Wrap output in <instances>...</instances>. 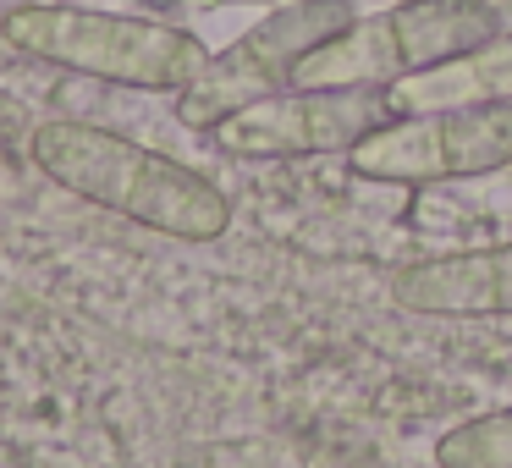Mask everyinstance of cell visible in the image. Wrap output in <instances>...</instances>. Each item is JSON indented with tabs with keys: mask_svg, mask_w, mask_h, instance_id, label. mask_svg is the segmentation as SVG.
<instances>
[{
	"mask_svg": "<svg viewBox=\"0 0 512 468\" xmlns=\"http://www.w3.org/2000/svg\"><path fill=\"white\" fill-rule=\"evenodd\" d=\"M28 155L39 177H50L61 193L105 215H122L144 232L177 237V243H215L232 232V204L204 171L133 144L111 127L56 116L34 127Z\"/></svg>",
	"mask_w": 512,
	"mask_h": 468,
	"instance_id": "1",
	"label": "cell"
},
{
	"mask_svg": "<svg viewBox=\"0 0 512 468\" xmlns=\"http://www.w3.org/2000/svg\"><path fill=\"white\" fill-rule=\"evenodd\" d=\"M0 39L28 61L138 94H182L210 61L188 28L100 6H12L0 17Z\"/></svg>",
	"mask_w": 512,
	"mask_h": 468,
	"instance_id": "2",
	"label": "cell"
},
{
	"mask_svg": "<svg viewBox=\"0 0 512 468\" xmlns=\"http://www.w3.org/2000/svg\"><path fill=\"white\" fill-rule=\"evenodd\" d=\"M496 34L501 12L490 0H397L303 56L292 89H358V83L391 89L408 72L441 67Z\"/></svg>",
	"mask_w": 512,
	"mask_h": 468,
	"instance_id": "3",
	"label": "cell"
},
{
	"mask_svg": "<svg viewBox=\"0 0 512 468\" xmlns=\"http://www.w3.org/2000/svg\"><path fill=\"white\" fill-rule=\"evenodd\" d=\"M353 23H358L353 0H292L281 12L259 17L243 39L215 50L199 78L177 94V122L193 127V133H210L226 116L248 111L270 94H287L303 56H314L325 39H336Z\"/></svg>",
	"mask_w": 512,
	"mask_h": 468,
	"instance_id": "4",
	"label": "cell"
},
{
	"mask_svg": "<svg viewBox=\"0 0 512 468\" xmlns=\"http://www.w3.org/2000/svg\"><path fill=\"white\" fill-rule=\"evenodd\" d=\"M347 166L369 182H463L512 166V105L419 111L375 127L347 149Z\"/></svg>",
	"mask_w": 512,
	"mask_h": 468,
	"instance_id": "5",
	"label": "cell"
},
{
	"mask_svg": "<svg viewBox=\"0 0 512 468\" xmlns=\"http://www.w3.org/2000/svg\"><path fill=\"white\" fill-rule=\"evenodd\" d=\"M386 122H397L391 94L369 89V83H358V89H287L215 122L204 138L232 160H314L347 155Z\"/></svg>",
	"mask_w": 512,
	"mask_h": 468,
	"instance_id": "6",
	"label": "cell"
},
{
	"mask_svg": "<svg viewBox=\"0 0 512 468\" xmlns=\"http://www.w3.org/2000/svg\"><path fill=\"white\" fill-rule=\"evenodd\" d=\"M386 292H391L397 309L441 314V320H490V314H512V243L413 259V265L391 270Z\"/></svg>",
	"mask_w": 512,
	"mask_h": 468,
	"instance_id": "7",
	"label": "cell"
},
{
	"mask_svg": "<svg viewBox=\"0 0 512 468\" xmlns=\"http://www.w3.org/2000/svg\"><path fill=\"white\" fill-rule=\"evenodd\" d=\"M386 94H391V111L397 116L457 111V105H512V34L501 28L496 39L441 61V67L408 72Z\"/></svg>",
	"mask_w": 512,
	"mask_h": 468,
	"instance_id": "8",
	"label": "cell"
},
{
	"mask_svg": "<svg viewBox=\"0 0 512 468\" xmlns=\"http://www.w3.org/2000/svg\"><path fill=\"white\" fill-rule=\"evenodd\" d=\"M441 468H512V408H490L474 419L452 424L435 441Z\"/></svg>",
	"mask_w": 512,
	"mask_h": 468,
	"instance_id": "9",
	"label": "cell"
}]
</instances>
